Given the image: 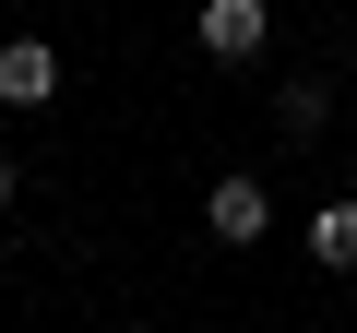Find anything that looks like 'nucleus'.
Here are the masks:
<instances>
[{"label": "nucleus", "instance_id": "f03ea898", "mask_svg": "<svg viewBox=\"0 0 357 333\" xmlns=\"http://www.w3.org/2000/svg\"><path fill=\"white\" fill-rule=\"evenodd\" d=\"M0 95H13V107H48L60 95V48L48 36H13V48H0Z\"/></svg>", "mask_w": 357, "mask_h": 333}, {"label": "nucleus", "instance_id": "f257e3e1", "mask_svg": "<svg viewBox=\"0 0 357 333\" xmlns=\"http://www.w3.org/2000/svg\"><path fill=\"white\" fill-rule=\"evenodd\" d=\"M262 0H203V60H262Z\"/></svg>", "mask_w": 357, "mask_h": 333}, {"label": "nucleus", "instance_id": "39448f33", "mask_svg": "<svg viewBox=\"0 0 357 333\" xmlns=\"http://www.w3.org/2000/svg\"><path fill=\"white\" fill-rule=\"evenodd\" d=\"M310 262L357 274V203H321V215H310Z\"/></svg>", "mask_w": 357, "mask_h": 333}, {"label": "nucleus", "instance_id": "20e7f679", "mask_svg": "<svg viewBox=\"0 0 357 333\" xmlns=\"http://www.w3.org/2000/svg\"><path fill=\"white\" fill-rule=\"evenodd\" d=\"M321 119H333V84H310V72H286V84H274V131H298V143H310Z\"/></svg>", "mask_w": 357, "mask_h": 333}, {"label": "nucleus", "instance_id": "0eeeda50", "mask_svg": "<svg viewBox=\"0 0 357 333\" xmlns=\"http://www.w3.org/2000/svg\"><path fill=\"white\" fill-rule=\"evenodd\" d=\"M345 119H357V84H345Z\"/></svg>", "mask_w": 357, "mask_h": 333}, {"label": "nucleus", "instance_id": "7ed1b4c3", "mask_svg": "<svg viewBox=\"0 0 357 333\" xmlns=\"http://www.w3.org/2000/svg\"><path fill=\"white\" fill-rule=\"evenodd\" d=\"M203 226H215L227 250H250V238L274 226V203H262V179H215V203H203Z\"/></svg>", "mask_w": 357, "mask_h": 333}, {"label": "nucleus", "instance_id": "423d86ee", "mask_svg": "<svg viewBox=\"0 0 357 333\" xmlns=\"http://www.w3.org/2000/svg\"><path fill=\"white\" fill-rule=\"evenodd\" d=\"M0 215H13V155H0Z\"/></svg>", "mask_w": 357, "mask_h": 333}]
</instances>
